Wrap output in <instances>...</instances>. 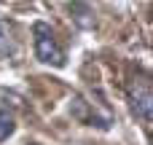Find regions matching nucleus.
<instances>
[{
  "label": "nucleus",
  "mask_w": 153,
  "mask_h": 145,
  "mask_svg": "<svg viewBox=\"0 0 153 145\" xmlns=\"http://www.w3.org/2000/svg\"><path fill=\"white\" fill-rule=\"evenodd\" d=\"M129 105H132V113L143 121V124H151L153 118V97H151V83L145 78H134L129 83Z\"/></svg>",
  "instance_id": "2"
},
{
  "label": "nucleus",
  "mask_w": 153,
  "mask_h": 145,
  "mask_svg": "<svg viewBox=\"0 0 153 145\" xmlns=\"http://www.w3.org/2000/svg\"><path fill=\"white\" fill-rule=\"evenodd\" d=\"M70 113L78 118V121H83V124H89V126H102V129H108L110 126V118H100L97 113H91V108H89V102H83V97H73V108H70Z\"/></svg>",
  "instance_id": "3"
},
{
  "label": "nucleus",
  "mask_w": 153,
  "mask_h": 145,
  "mask_svg": "<svg viewBox=\"0 0 153 145\" xmlns=\"http://www.w3.org/2000/svg\"><path fill=\"white\" fill-rule=\"evenodd\" d=\"M0 48H5V32H3V24H0Z\"/></svg>",
  "instance_id": "6"
},
{
  "label": "nucleus",
  "mask_w": 153,
  "mask_h": 145,
  "mask_svg": "<svg viewBox=\"0 0 153 145\" xmlns=\"http://www.w3.org/2000/svg\"><path fill=\"white\" fill-rule=\"evenodd\" d=\"M70 13L75 16V22L83 30L94 27V11H91V5H86V3H70Z\"/></svg>",
  "instance_id": "4"
},
{
  "label": "nucleus",
  "mask_w": 153,
  "mask_h": 145,
  "mask_svg": "<svg viewBox=\"0 0 153 145\" xmlns=\"http://www.w3.org/2000/svg\"><path fill=\"white\" fill-rule=\"evenodd\" d=\"M13 116L8 113V110H0V143H5L11 135H13Z\"/></svg>",
  "instance_id": "5"
},
{
  "label": "nucleus",
  "mask_w": 153,
  "mask_h": 145,
  "mask_svg": "<svg viewBox=\"0 0 153 145\" xmlns=\"http://www.w3.org/2000/svg\"><path fill=\"white\" fill-rule=\"evenodd\" d=\"M32 32H35V54L43 65H54V67H62L65 65V54L51 32V27L46 22H35L32 24Z\"/></svg>",
  "instance_id": "1"
}]
</instances>
